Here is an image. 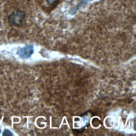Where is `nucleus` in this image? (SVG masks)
Returning a JSON list of instances; mask_svg holds the SVG:
<instances>
[{"label":"nucleus","instance_id":"obj_1","mask_svg":"<svg viewBox=\"0 0 136 136\" xmlns=\"http://www.w3.org/2000/svg\"><path fill=\"white\" fill-rule=\"evenodd\" d=\"M25 18V13L23 11L16 10L11 13L7 17L10 25L14 26H20Z\"/></svg>","mask_w":136,"mask_h":136},{"label":"nucleus","instance_id":"obj_2","mask_svg":"<svg viewBox=\"0 0 136 136\" xmlns=\"http://www.w3.org/2000/svg\"><path fill=\"white\" fill-rule=\"evenodd\" d=\"M34 52V47L32 45H28L21 48L18 50L17 54L22 59H27Z\"/></svg>","mask_w":136,"mask_h":136},{"label":"nucleus","instance_id":"obj_3","mask_svg":"<svg viewBox=\"0 0 136 136\" xmlns=\"http://www.w3.org/2000/svg\"><path fill=\"white\" fill-rule=\"evenodd\" d=\"M45 1L47 2V3L49 5H53V4H55L56 3H57L58 2H59V0H45Z\"/></svg>","mask_w":136,"mask_h":136},{"label":"nucleus","instance_id":"obj_4","mask_svg":"<svg viewBox=\"0 0 136 136\" xmlns=\"http://www.w3.org/2000/svg\"><path fill=\"white\" fill-rule=\"evenodd\" d=\"M2 135L3 136H12L13 134L10 130L6 129L3 131Z\"/></svg>","mask_w":136,"mask_h":136},{"label":"nucleus","instance_id":"obj_5","mask_svg":"<svg viewBox=\"0 0 136 136\" xmlns=\"http://www.w3.org/2000/svg\"><path fill=\"white\" fill-rule=\"evenodd\" d=\"M0 133H1V130H0Z\"/></svg>","mask_w":136,"mask_h":136}]
</instances>
